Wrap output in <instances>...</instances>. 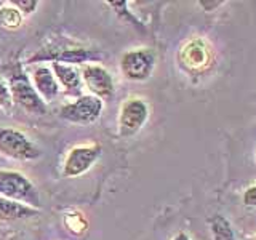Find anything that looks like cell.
Listing matches in <instances>:
<instances>
[{"label": "cell", "mask_w": 256, "mask_h": 240, "mask_svg": "<svg viewBox=\"0 0 256 240\" xmlns=\"http://www.w3.org/2000/svg\"><path fill=\"white\" fill-rule=\"evenodd\" d=\"M0 197L37 208L38 192L29 178L14 170H0Z\"/></svg>", "instance_id": "1"}, {"label": "cell", "mask_w": 256, "mask_h": 240, "mask_svg": "<svg viewBox=\"0 0 256 240\" xmlns=\"http://www.w3.org/2000/svg\"><path fill=\"white\" fill-rule=\"evenodd\" d=\"M0 154L20 162H30L42 156V150L28 138L26 133L16 128H0Z\"/></svg>", "instance_id": "2"}, {"label": "cell", "mask_w": 256, "mask_h": 240, "mask_svg": "<svg viewBox=\"0 0 256 240\" xmlns=\"http://www.w3.org/2000/svg\"><path fill=\"white\" fill-rule=\"evenodd\" d=\"M8 88H10L12 100L16 104H20L22 109L32 112V114H45L46 112V102L38 96L29 77L24 74V70L18 69L13 72L10 76Z\"/></svg>", "instance_id": "3"}, {"label": "cell", "mask_w": 256, "mask_h": 240, "mask_svg": "<svg viewBox=\"0 0 256 240\" xmlns=\"http://www.w3.org/2000/svg\"><path fill=\"white\" fill-rule=\"evenodd\" d=\"M102 114V101L92 94H82L72 102L64 104L60 110V117L72 124L90 125Z\"/></svg>", "instance_id": "4"}, {"label": "cell", "mask_w": 256, "mask_h": 240, "mask_svg": "<svg viewBox=\"0 0 256 240\" xmlns=\"http://www.w3.org/2000/svg\"><path fill=\"white\" fill-rule=\"evenodd\" d=\"M156 66V54L149 48H136L122 54L120 69L122 74L133 82L148 80Z\"/></svg>", "instance_id": "5"}, {"label": "cell", "mask_w": 256, "mask_h": 240, "mask_svg": "<svg viewBox=\"0 0 256 240\" xmlns=\"http://www.w3.org/2000/svg\"><path fill=\"white\" fill-rule=\"evenodd\" d=\"M178 61L184 70L190 74H202L210 68L213 61L212 48L204 38H192L181 46Z\"/></svg>", "instance_id": "6"}, {"label": "cell", "mask_w": 256, "mask_h": 240, "mask_svg": "<svg viewBox=\"0 0 256 240\" xmlns=\"http://www.w3.org/2000/svg\"><path fill=\"white\" fill-rule=\"evenodd\" d=\"M101 152L102 149L100 144H82V146L72 148L64 158L62 176L76 178V176L86 173L100 158Z\"/></svg>", "instance_id": "7"}, {"label": "cell", "mask_w": 256, "mask_h": 240, "mask_svg": "<svg viewBox=\"0 0 256 240\" xmlns=\"http://www.w3.org/2000/svg\"><path fill=\"white\" fill-rule=\"evenodd\" d=\"M149 118V106L141 98L126 100L118 114V133L120 136H133L138 133Z\"/></svg>", "instance_id": "8"}, {"label": "cell", "mask_w": 256, "mask_h": 240, "mask_svg": "<svg viewBox=\"0 0 256 240\" xmlns=\"http://www.w3.org/2000/svg\"><path fill=\"white\" fill-rule=\"evenodd\" d=\"M80 74H82L84 84L90 90L92 96H96L101 101L112 98V94H114V78L106 68L100 66V64H85L80 69Z\"/></svg>", "instance_id": "9"}, {"label": "cell", "mask_w": 256, "mask_h": 240, "mask_svg": "<svg viewBox=\"0 0 256 240\" xmlns=\"http://www.w3.org/2000/svg\"><path fill=\"white\" fill-rule=\"evenodd\" d=\"M53 74L58 80V84L64 86V90L68 93L74 94V96H82V86H84V80L82 74H80V69L74 64H66V62H53Z\"/></svg>", "instance_id": "10"}, {"label": "cell", "mask_w": 256, "mask_h": 240, "mask_svg": "<svg viewBox=\"0 0 256 240\" xmlns=\"http://www.w3.org/2000/svg\"><path fill=\"white\" fill-rule=\"evenodd\" d=\"M32 85H34L36 92L45 102H50L56 100L60 93V84L56 80L53 70L46 66H38L32 72Z\"/></svg>", "instance_id": "11"}, {"label": "cell", "mask_w": 256, "mask_h": 240, "mask_svg": "<svg viewBox=\"0 0 256 240\" xmlns=\"http://www.w3.org/2000/svg\"><path fill=\"white\" fill-rule=\"evenodd\" d=\"M38 210L34 206L0 197V220H24V218H30V216H36Z\"/></svg>", "instance_id": "12"}, {"label": "cell", "mask_w": 256, "mask_h": 240, "mask_svg": "<svg viewBox=\"0 0 256 240\" xmlns=\"http://www.w3.org/2000/svg\"><path fill=\"white\" fill-rule=\"evenodd\" d=\"M210 230L214 240H236L234 229L222 214H214L210 218Z\"/></svg>", "instance_id": "13"}, {"label": "cell", "mask_w": 256, "mask_h": 240, "mask_svg": "<svg viewBox=\"0 0 256 240\" xmlns=\"http://www.w3.org/2000/svg\"><path fill=\"white\" fill-rule=\"evenodd\" d=\"M22 24V13L16 6H0V26L5 29H18Z\"/></svg>", "instance_id": "14"}, {"label": "cell", "mask_w": 256, "mask_h": 240, "mask_svg": "<svg viewBox=\"0 0 256 240\" xmlns=\"http://www.w3.org/2000/svg\"><path fill=\"white\" fill-rule=\"evenodd\" d=\"M64 224H66L68 230L72 232L74 236H82L88 229L86 218L78 212H68L64 214Z\"/></svg>", "instance_id": "15"}, {"label": "cell", "mask_w": 256, "mask_h": 240, "mask_svg": "<svg viewBox=\"0 0 256 240\" xmlns=\"http://www.w3.org/2000/svg\"><path fill=\"white\" fill-rule=\"evenodd\" d=\"M12 4L16 5V8L22 13V14H30L36 12V8L38 5L37 0H12Z\"/></svg>", "instance_id": "16"}, {"label": "cell", "mask_w": 256, "mask_h": 240, "mask_svg": "<svg viewBox=\"0 0 256 240\" xmlns=\"http://www.w3.org/2000/svg\"><path fill=\"white\" fill-rule=\"evenodd\" d=\"M12 94H10V88L8 85L4 82V80H0V108L4 109H8L12 106Z\"/></svg>", "instance_id": "17"}, {"label": "cell", "mask_w": 256, "mask_h": 240, "mask_svg": "<svg viewBox=\"0 0 256 240\" xmlns=\"http://www.w3.org/2000/svg\"><path fill=\"white\" fill-rule=\"evenodd\" d=\"M242 202L245 206H252L256 208V184H252L244 190V196H242Z\"/></svg>", "instance_id": "18"}, {"label": "cell", "mask_w": 256, "mask_h": 240, "mask_svg": "<svg viewBox=\"0 0 256 240\" xmlns=\"http://www.w3.org/2000/svg\"><path fill=\"white\" fill-rule=\"evenodd\" d=\"M222 4H226L224 0H213V2H208V0H200L198 5L204 6V10L206 12H212V10H216L218 6H221Z\"/></svg>", "instance_id": "19"}, {"label": "cell", "mask_w": 256, "mask_h": 240, "mask_svg": "<svg viewBox=\"0 0 256 240\" xmlns=\"http://www.w3.org/2000/svg\"><path fill=\"white\" fill-rule=\"evenodd\" d=\"M172 240H190L189 234H186V232H180V234H176Z\"/></svg>", "instance_id": "20"}, {"label": "cell", "mask_w": 256, "mask_h": 240, "mask_svg": "<svg viewBox=\"0 0 256 240\" xmlns=\"http://www.w3.org/2000/svg\"><path fill=\"white\" fill-rule=\"evenodd\" d=\"M254 162H256V152H254Z\"/></svg>", "instance_id": "21"}, {"label": "cell", "mask_w": 256, "mask_h": 240, "mask_svg": "<svg viewBox=\"0 0 256 240\" xmlns=\"http://www.w3.org/2000/svg\"><path fill=\"white\" fill-rule=\"evenodd\" d=\"M254 240H256V237H254Z\"/></svg>", "instance_id": "22"}]
</instances>
